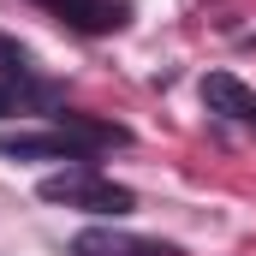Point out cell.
<instances>
[{
	"mask_svg": "<svg viewBox=\"0 0 256 256\" xmlns=\"http://www.w3.org/2000/svg\"><path fill=\"white\" fill-rule=\"evenodd\" d=\"M42 202H60V208H84V214H126L137 196L114 179H102L96 167H66V173H48L42 179Z\"/></svg>",
	"mask_w": 256,
	"mask_h": 256,
	"instance_id": "obj_1",
	"label": "cell"
},
{
	"mask_svg": "<svg viewBox=\"0 0 256 256\" xmlns=\"http://www.w3.org/2000/svg\"><path fill=\"white\" fill-rule=\"evenodd\" d=\"M0 155H6V161H84L90 143L72 137L66 126H48V131H0Z\"/></svg>",
	"mask_w": 256,
	"mask_h": 256,
	"instance_id": "obj_2",
	"label": "cell"
},
{
	"mask_svg": "<svg viewBox=\"0 0 256 256\" xmlns=\"http://www.w3.org/2000/svg\"><path fill=\"white\" fill-rule=\"evenodd\" d=\"M72 256H179L161 238H143V232H126V226H84L72 238Z\"/></svg>",
	"mask_w": 256,
	"mask_h": 256,
	"instance_id": "obj_3",
	"label": "cell"
},
{
	"mask_svg": "<svg viewBox=\"0 0 256 256\" xmlns=\"http://www.w3.org/2000/svg\"><path fill=\"white\" fill-rule=\"evenodd\" d=\"M48 18H60L72 30H84V36H102V30H120L126 24V6L120 0H36Z\"/></svg>",
	"mask_w": 256,
	"mask_h": 256,
	"instance_id": "obj_4",
	"label": "cell"
},
{
	"mask_svg": "<svg viewBox=\"0 0 256 256\" xmlns=\"http://www.w3.org/2000/svg\"><path fill=\"white\" fill-rule=\"evenodd\" d=\"M202 102H208V114H226V120L256 126V90H244L232 72H208L202 78Z\"/></svg>",
	"mask_w": 256,
	"mask_h": 256,
	"instance_id": "obj_5",
	"label": "cell"
},
{
	"mask_svg": "<svg viewBox=\"0 0 256 256\" xmlns=\"http://www.w3.org/2000/svg\"><path fill=\"white\" fill-rule=\"evenodd\" d=\"M54 126H66L72 137H84V143H90V155H96V149H120V143H126V126H108V120H90V114H60Z\"/></svg>",
	"mask_w": 256,
	"mask_h": 256,
	"instance_id": "obj_6",
	"label": "cell"
},
{
	"mask_svg": "<svg viewBox=\"0 0 256 256\" xmlns=\"http://www.w3.org/2000/svg\"><path fill=\"white\" fill-rule=\"evenodd\" d=\"M0 78H6V84H36V78H30V54H24L12 36H0ZM36 90H42V84H36Z\"/></svg>",
	"mask_w": 256,
	"mask_h": 256,
	"instance_id": "obj_7",
	"label": "cell"
},
{
	"mask_svg": "<svg viewBox=\"0 0 256 256\" xmlns=\"http://www.w3.org/2000/svg\"><path fill=\"white\" fill-rule=\"evenodd\" d=\"M30 102H48V90H36V84H6V78H0V120H6V114H24Z\"/></svg>",
	"mask_w": 256,
	"mask_h": 256,
	"instance_id": "obj_8",
	"label": "cell"
}]
</instances>
